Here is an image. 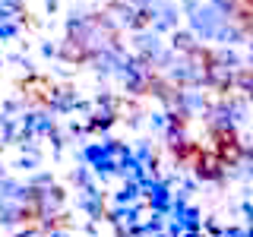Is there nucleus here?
<instances>
[{
    "instance_id": "nucleus-1",
    "label": "nucleus",
    "mask_w": 253,
    "mask_h": 237,
    "mask_svg": "<svg viewBox=\"0 0 253 237\" xmlns=\"http://www.w3.org/2000/svg\"><path fill=\"white\" fill-rule=\"evenodd\" d=\"M212 139H215V155L221 158V164H234L237 158L244 155V146H241V139H237V133L228 130V126H215V130H212Z\"/></svg>"
}]
</instances>
